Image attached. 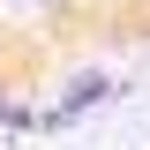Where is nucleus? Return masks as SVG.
I'll return each mask as SVG.
<instances>
[{"label":"nucleus","instance_id":"f257e3e1","mask_svg":"<svg viewBox=\"0 0 150 150\" xmlns=\"http://www.w3.org/2000/svg\"><path fill=\"white\" fill-rule=\"evenodd\" d=\"M150 53V0H0V105L45 98L83 68Z\"/></svg>","mask_w":150,"mask_h":150}]
</instances>
